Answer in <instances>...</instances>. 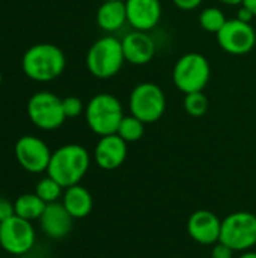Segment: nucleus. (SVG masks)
<instances>
[{"label": "nucleus", "instance_id": "obj_33", "mask_svg": "<svg viewBox=\"0 0 256 258\" xmlns=\"http://www.w3.org/2000/svg\"><path fill=\"white\" fill-rule=\"evenodd\" d=\"M0 86H2V73H0Z\"/></svg>", "mask_w": 256, "mask_h": 258}, {"label": "nucleus", "instance_id": "obj_22", "mask_svg": "<svg viewBox=\"0 0 256 258\" xmlns=\"http://www.w3.org/2000/svg\"><path fill=\"white\" fill-rule=\"evenodd\" d=\"M183 106H184V110H186L190 116H193V118H201V116H204V115L208 112L210 103H208V98H207V95L204 94V91H199V92L186 94V95H184Z\"/></svg>", "mask_w": 256, "mask_h": 258}, {"label": "nucleus", "instance_id": "obj_9", "mask_svg": "<svg viewBox=\"0 0 256 258\" xmlns=\"http://www.w3.org/2000/svg\"><path fill=\"white\" fill-rule=\"evenodd\" d=\"M35 239L36 234L32 222L23 218L14 215L0 222V246L15 257L26 255L33 248Z\"/></svg>", "mask_w": 256, "mask_h": 258}, {"label": "nucleus", "instance_id": "obj_18", "mask_svg": "<svg viewBox=\"0 0 256 258\" xmlns=\"http://www.w3.org/2000/svg\"><path fill=\"white\" fill-rule=\"evenodd\" d=\"M62 204L74 219H83L92 212L94 200L86 187L75 184L66 187L62 197Z\"/></svg>", "mask_w": 256, "mask_h": 258}, {"label": "nucleus", "instance_id": "obj_3", "mask_svg": "<svg viewBox=\"0 0 256 258\" xmlns=\"http://www.w3.org/2000/svg\"><path fill=\"white\" fill-rule=\"evenodd\" d=\"M124 63L122 42L115 36H103L97 39L86 54V67L89 73L101 80L115 77Z\"/></svg>", "mask_w": 256, "mask_h": 258}, {"label": "nucleus", "instance_id": "obj_24", "mask_svg": "<svg viewBox=\"0 0 256 258\" xmlns=\"http://www.w3.org/2000/svg\"><path fill=\"white\" fill-rule=\"evenodd\" d=\"M62 106H63V112H65L66 118H75V116H78L84 110L83 101L78 97H75V95L65 97L62 100Z\"/></svg>", "mask_w": 256, "mask_h": 258}, {"label": "nucleus", "instance_id": "obj_27", "mask_svg": "<svg viewBox=\"0 0 256 258\" xmlns=\"http://www.w3.org/2000/svg\"><path fill=\"white\" fill-rule=\"evenodd\" d=\"M172 2L181 11H195L202 5L204 0H172Z\"/></svg>", "mask_w": 256, "mask_h": 258}, {"label": "nucleus", "instance_id": "obj_11", "mask_svg": "<svg viewBox=\"0 0 256 258\" xmlns=\"http://www.w3.org/2000/svg\"><path fill=\"white\" fill-rule=\"evenodd\" d=\"M14 153L20 166L30 174H41L47 171L51 159V151L47 144L42 139L30 135L21 136L17 141Z\"/></svg>", "mask_w": 256, "mask_h": 258}, {"label": "nucleus", "instance_id": "obj_29", "mask_svg": "<svg viewBox=\"0 0 256 258\" xmlns=\"http://www.w3.org/2000/svg\"><path fill=\"white\" fill-rule=\"evenodd\" d=\"M243 5H244L247 9L252 11V14L255 15L256 18V0H243Z\"/></svg>", "mask_w": 256, "mask_h": 258}, {"label": "nucleus", "instance_id": "obj_16", "mask_svg": "<svg viewBox=\"0 0 256 258\" xmlns=\"http://www.w3.org/2000/svg\"><path fill=\"white\" fill-rule=\"evenodd\" d=\"M72 221L74 218L68 213L62 203H51L45 206V210L39 218V225L45 236L54 240H60L71 233Z\"/></svg>", "mask_w": 256, "mask_h": 258}, {"label": "nucleus", "instance_id": "obj_19", "mask_svg": "<svg viewBox=\"0 0 256 258\" xmlns=\"http://www.w3.org/2000/svg\"><path fill=\"white\" fill-rule=\"evenodd\" d=\"M45 203L36 194H23L14 201V213L29 222L39 221L45 210Z\"/></svg>", "mask_w": 256, "mask_h": 258}, {"label": "nucleus", "instance_id": "obj_35", "mask_svg": "<svg viewBox=\"0 0 256 258\" xmlns=\"http://www.w3.org/2000/svg\"><path fill=\"white\" fill-rule=\"evenodd\" d=\"M0 249H2V246H0Z\"/></svg>", "mask_w": 256, "mask_h": 258}, {"label": "nucleus", "instance_id": "obj_6", "mask_svg": "<svg viewBox=\"0 0 256 258\" xmlns=\"http://www.w3.org/2000/svg\"><path fill=\"white\" fill-rule=\"evenodd\" d=\"M130 113L145 124L157 122L166 110V95L152 82H142L133 88L128 98Z\"/></svg>", "mask_w": 256, "mask_h": 258}, {"label": "nucleus", "instance_id": "obj_20", "mask_svg": "<svg viewBox=\"0 0 256 258\" xmlns=\"http://www.w3.org/2000/svg\"><path fill=\"white\" fill-rule=\"evenodd\" d=\"M145 125L146 124L143 121H140L139 118H136L130 113V115L122 118L116 135H119L127 144L128 142H137L145 135Z\"/></svg>", "mask_w": 256, "mask_h": 258}, {"label": "nucleus", "instance_id": "obj_21", "mask_svg": "<svg viewBox=\"0 0 256 258\" xmlns=\"http://www.w3.org/2000/svg\"><path fill=\"white\" fill-rule=\"evenodd\" d=\"M228 18L225 17L223 11L216 8V6H210V8H205L201 15H199V26L205 30V32H210V33H219L220 29L226 24Z\"/></svg>", "mask_w": 256, "mask_h": 258}, {"label": "nucleus", "instance_id": "obj_7", "mask_svg": "<svg viewBox=\"0 0 256 258\" xmlns=\"http://www.w3.org/2000/svg\"><path fill=\"white\" fill-rule=\"evenodd\" d=\"M234 252L250 251L256 245V216L250 212H234L222 221L220 240Z\"/></svg>", "mask_w": 256, "mask_h": 258}, {"label": "nucleus", "instance_id": "obj_5", "mask_svg": "<svg viewBox=\"0 0 256 258\" xmlns=\"http://www.w3.org/2000/svg\"><path fill=\"white\" fill-rule=\"evenodd\" d=\"M211 77L208 59L201 53H186L174 65L172 80L178 91L184 95L204 91Z\"/></svg>", "mask_w": 256, "mask_h": 258}, {"label": "nucleus", "instance_id": "obj_8", "mask_svg": "<svg viewBox=\"0 0 256 258\" xmlns=\"http://www.w3.org/2000/svg\"><path fill=\"white\" fill-rule=\"evenodd\" d=\"M27 115L32 124L41 130H56L66 119L62 98L48 91H41L30 97L27 101Z\"/></svg>", "mask_w": 256, "mask_h": 258}, {"label": "nucleus", "instance_id": "obj_28", "mask_svg": "<svg viewBox=\"0 0 256 258\" xmlns=\"http://www.w3.org/2000/svg\"><path fill=\"white\" fill-rule=\"evenodd\" d=\"M237 18L241 20V21H244V23H252V20L255 18V15H253L252 11L247 9L244 5H240V9H238V12H237Z\"/></svg>", "mask_w": 256, "mask_h": 258}, {"label": "nucleus", "instance_id": "obj_12", "mask_svg": "<svg viewBox=\"0 0 256 258\" xmlns=\"http://www.w3.org/2000/svg\"><path fill=\"white\" fill-rule=\"evenodd\" d=\"M187 231L199 245H216L220 240L222 219L210 210H198L189 218Z\"/></svg>", "mask_w": 256, "mask_h": 258}, {"label": "nucleus", "instance_id": "obj_31", "mask_svg": "<svg viewBox=\"0 0 256 258\" xmlns=\"http://www.w3.org/2000/svg\"><path fill=\"white\" fill-rule=\"evenodd\" d=\"M238 258H256V252L255 251H252V249H250V251H244Z\"/></svg>", "mask_w": 256, "mask_h": 258}, {"label": "nucleus", "instance_id": "obj_34", "mask_svg": "<svg viewBox=\"0 0 256 258\" xmlns=\"http://www.w3.org/2000/svg\"><path fill=\"white\" fill-rule=\"evenodd\" d=\"M103 2H110V0H103Z\"/></svg>", "mask_w": 256, "mask_h": 258}, {"label": "nucleus", "instance_id": "obj_26", "mask_svg": "<svg viewBox=\"0 0 256 258\" xmlns=\"http://www.w3.org/2000/svg\"><path fill=\"white\" fill-rule=\"evenodd\" d=\"M14 203H9L5 198H0V222L14 216Z\"/></svg>", "mask_w": 256, "mask_h": 258}, {"label": "nucleus", "instance_id": "obj_14", "mask_svg": "<svg viewBox=\"0 0 256 258\" xmlns=\"http://www.w3.org/2000/svg\"><path fill=\"white\" fill-rule=\"evenodd\" d=\"M127 23L134 30L149 32L161 20L160 0H125Z\"/></svg>", "mask_w": 256, "mask_h": 258}, {"label": "nucleus", "instance_id": "obj_23", "mask_svg": "<svg viewBox=\"0 0 256 258\" xmlns=\"http://www.w3.org/2000/svg\"><path fill=\"white\" fill-rule=\"evenodd\" d=\"M62 186L53 180L51 177H45L42 180H39V183L36 184V190L35 194L45 203V204H51V203H57V200L62 197Z\"/></svg>", "mask_w": 256, "mask_h": 258}, {"label": "nucleus", "instance_id": "obj_10", "mask_svg": "<svg viewBox=\"0 0 256 258\" xmlns=\"http://www.w3.org/2000/svg\"><path fill=\"white\" fill-rule=\"evenodd\" d=\"M216 36L220 48L234 56L247 54L256 45V32L252 23H244L238 18L228 20Z\"/></svg>", "mask_w": 256, "mask_h": 258}, {"label": "nucleus", "instance_id": "obj_1", "mask_svg": "<svg viewBox=\"0 0 256 258\" xmlns=\"http://www.w3.org/2000/svg\"><path fill=\"white\" fill-rule=\"evenodd\" d=\"M89 165L91 156L88 150L78 144H68L51 153L47 174L66 189L81 181L89 169Z\"/></svg>", "mask_w": 256, "mask_h": 258}, {"label": "nucleus", "instance_id": "obj_25", "mask_svg": "<svg viewBox=\"0 0 256 258\" xmlns=\"http://www.w3.org/2000/svg\"><path fill=\"white\" fill-rule=\"evenodd\" d=\"M234 255V251L222 243V242H217L216 245H213V251H211V258H232Z\"/></svg>", "mask_w": 256, "mask_h": 258}, {"label": "nucleus", "instance_id": "obj_15", "mask_svg": "<svg viewBox=\"0 0 256 258\" xmlns=\"http://www.w3.org/2000/svg\"><path fill=\"white\" fill-rule=\"evenodd\" d=\"M122 51L125 62L131 65H146L155 56V42L148 32L133 30L122 38Z\"/></svg>", "mask_w": 256, "mask_h": 258}, {"label": "nucleus", "instance_id": "obj_30", "mask_svg": "<svg viewBox=\"0 0 256 258\" xmlns=\"http://www.w3.org/2000/svg\"><path fill=\"white\" fill-rule=\"evenodd\" d=\"M222 3L225 5H229V6H238V5H243V0H220Z\"/></svg>", "mask_w": 256, "mask_h": 258}, {"label": "nucleus", "instance_id": "obj_17", "mask_svg": "<svg viewBox=\"0 0 256 258\" xmlns=\"http://www.w3.org/2000/svg\"><path fill=\"white\" fill-rule=\"evenodd\" d=\"M127 23L125 0H110L103 2L97 11V24L104 32H118Z\"/></svg>", "mask_w": 256, "mask_h": 258}, {"label": "nucleus", "instance_id": "obj_2", "mask_svg": "<svg viewBox=\"0 0 256 258\" xmlns=\"http://www.w3.org/2000/svg\"><path fill=\"white\" fill-rule=\"evenodd\" d=\"M66 65L63 51L48 42L29 47L23 56L21 67L24 74L35 82H51L57 79Z\"/></svg>", "mask_w": 256, "mask_h": 258}, {"label": "nucleus", "instance_id": "obj_32", "mask_svg": "<svg viewBox=\"0 0 256 258\" xmlns=\"http://www.w3.org/2000/svg\"><path fill=\"white\" fill-rule=\"evenodd\" d=\"M17 258H32V257H29V255H18Z\"/></svg>", "mask_w": 256, "mask_h": 258}, {"label": "nucleus", "instance_id": "obj_13", "mask_svg": "<svg viewBox=\"0 0 256 258\" xmlns=\"http://www.w3.org/2000/svg\"><path fill=\"white\" fill-rule=\"evenodd\" d=\"M128 154L127 142L119 135L101 136L94 150L95 163L104 171H113L122 166Z\"/></svg>", "mask_w": 256, "mask_h": 258}, {"label": "nucleus", "instance_id": "obj_4", "mask_svg": "<svg viewBox=\"0 0 256 258\" xmlns=\"http://www.w3.org/2000/svg\"><path fill=\"white\" fill-rule=\"evenodd\" d=\"M84 115L89 128L100 138L115 135L125 116L119 98L106 92L97 94L89 100Z\"/></svg>", "mask_w": 256, "mask_h": 258}]
</instances>
